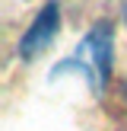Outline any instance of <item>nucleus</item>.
I'll list each match as a JSON object with an SVG mask.
<instances>
[{
    "label": "nucleus",
    "mask_w": 127,
    "mask_h": 131,
    "mask_svg": "<svg viewBox=\"0 0 127 131\" xmlns=\"http://www.w3.org/2000/svg\"><path fill=\"white\" fill-rule=\"evenodd\" d=\"M76 61H83L92 74V86H105L108 77H111V29L105 23L95 26L86 38H83L80 51H76Z\"/></svg>",
    "instance_id": "nucleus-1"
},
{
    "label": "nucleus",
    "mask_w": 127,
    "mask_h": 131,
    "mask_svg": "<svg viewBox=\"0 0 127 131\" xmlns=\"http://www.w3.org/2000/svg\"><path fill=\"white\" fill-rule=\"evenodd\" d=\"M124 19H127V6H124Z\"/></svg>",
    "instance_id": "nucleus-3"
},
{
    "label": "nucleus",
    "mask_w": 127,
    "mask_h": 131,
    "mask_svg": "<svg viewBox=\"0 0 127 131\" xmlns=\"http://www.w3.org/2000/svg\"><path fill=\"white\" fill-rule=\"evenodd\" d=\"M57 29H60V10L57 3H44L38 10V16L32 19V26L25 29L22 42H19V58H38L44 48H51V42L57 38Z\"/></svg>",
    "instance_id": "nucleus-2"
}]
</instances>
